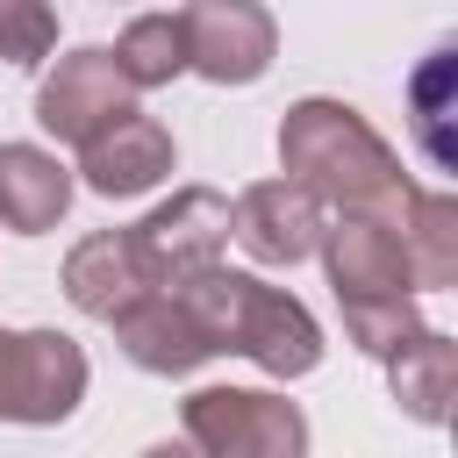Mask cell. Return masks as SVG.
<instances>
[{
	"label": "cell",
	"instance_id": "1",
	"mask_svg": "<svg viewBox=\"0 0 458 458\" xmlns=\"http://www.w3.org/2000/svg\"><path fill=\"white\" fill-rule=\"evenodd\" d=\"M279 179H293L322 215H379L401 222L415 200V179L401 172V150L329 93H308L279 114Z\"/></svg>",
	"mask_w": 458,
	"mask_h": 458
},
{
	"label": "cell",
	"instance_id": "2",
	"mask_svg": "<svg viewBox=\"0 0 458 458\" xmlns=\"http://www.w3.org/2000/svg\"><path fill=\"white\" fill-rule=\"evenodd\" d=\"M222 351L250 358L265 379H308L322 365V322L301 293L222 265Z\"/></svg>",
	"mask_w": 458,
	"mask_h": 458
},
{
	"label": "cell",
	"instance_id": "3",
	"mask_svg": "<svg viewBox=\"0 0 458 458\" xmlns=\"http://www.w3.org/2000/svg\"><path fill=\"white\" fill-rule=\"evenodd\" d=\"M179 422L200 458H308V415L272 386H193Z\"/></svg>",
	"mask_w": 458,
	"mask_h": 458
},
{
	"label": "cell",
	"instance_id": "4",
	"mask_svg": "<svg viewBox=\"0 0 458 458\" xmlns=\"http://www.w3.org/2000/svg\"><path fill=\"white\" fill-rule=\"evenodd\" d=\"M129 250H136L150 293L186 286V279L222 265V250H229V200L215 186H179L143 222H129Z\"/></svg>",
	"mask_w": 458,
	"mask_h": 458
},
{
	"label": "cell",
	"instance_id": "5",
	"mask_svg": "<svg viewBox=\"0 0 458 458\" xmlns=\"http://www.w3.org/2000/svg\"><path fill=\"white\" fill-rule=\"evenodd\" d=\"M186 21V72L208 86H258L279 57V21L258 0H193L179 7Z\"/></svg>",
	"mask_w": 458,
	"mask_h": 458
},
{
	"label": "cell",
	"instance_id": "6",
	"mask_svg": "<svg viewBox=\"0 0 458 458\" xmlns=\"http://www.w3.org/2000/svg\"><path fill=\"white\" fill-rule=\"evenodd\" d=\"M122 114H136V93H129V79L114 72V57L100 50V43H79V50H64L50 72H43V86H36V122H43V136H57V143H93L107 122H122Z\"/></svg>",
	"mask_w": 458,
	"mask_h": 458
},
{
	"label": "cell",
	"instance_id": "7",
	"mask_svg": "<svg viewBox=\"0 0 458 458\" xmlns=\"http://www.w3.org/2000/svg\"><path fill=\"white\" fill-rule=\"evenodd\" d=\"M107 329H114L122 358H129L136 372H150V379H186V372H200L208 358H222L186 286L143 293V301H136V308H122Z\"/></svg>",
	"mask_w": 458,
	"mask_h": 458
},
{
	"label": "cell",
	"instance_id": "8",
	"mask_svg": "<svg viewBox=\"0 0 458 458\" xmlns=\"http://www.w3.org/2000/svg\"><path fill=\"white\" fill-rule=\"evenodd\" d=\"M315 258H322L336 301H415L401 236H394V222H379V215H329Z\"/></svg>",
	"mask_w": 458,
	"mask_h": 458
},
{
	"label": "cell",
	"instance_id": "9",
	"mask_svg": "<svg viewBox=\"0 0 458 458\" xmlns=\"http://www.w3.org/2000/svg\"><path fill=\"white\" fill-rule=\"evenodd\" d=\"M179 172V143L157 114H122L107 122L93 143H79V186H93L100 200H136L150 186H165Z\"/></svg>",
	"mask_w": 458,
	"mask_h": 458
},
{
	"label": "cell",
	"instance_id": "10",
	"mask_svg": "<svg viewBox=\"0 0 458 458\" xmlns=\"http://www.w3.org/2000/svg\"><path fill=\"white\" fill-rule=\"evenodd\" d=\"M86 351L64 336V329H21L14 336V415L7 422H29V429H57L79 415L86 401Z\"/></svg>",
	"mask_w": 458,
	"mask_h": 458
},
{
	"label": "cell",
	"instance_id": "11",
	"mask_svg": "<svg viewBox=\"0 0 458 458\" xmlns=\"http://www.w3.org/2000/svg\"><path fill=\"white\" fill-rule=\"evenodd\" d=\"M322 222H329V215H322L293 179H258V186H243V193L229 200V236H236L258 265H301V258H315Z\"/></svg>",
	"mask_w": 458,
	"mask_h": 458
},
{
	"label": "cell",
	"instance_id": "12",
	"mask_svg": "<svg viewBox=\"0 0 458 458\" xmlns=\"http://www.w3.org/2000/svg\"><path fill=\"white\" fill-rule=\"evenodd\" d=\"M79 179L57 150L43 143H0V229L14 236H50L72 208Z\"/></svg>",
	"mask_w": 458,
	"mask_h": 458
},
{
	"label": "cell",
	"instance_id": "13",
	"mask_svg": "<svg viewBox=\"0 0 458 458\" xmlns=\"http://www.w3.org/2000/svg\"><path fill=\"white\" fill-rule=\"evenodd\" d=\"M64 301L79 308V315H93V322H114L122 308H136L150 286H143V265H136V250H129V229H93V236H79L72 250H64Z\"/></svg>",
	"mask_w": 458,
	"mask_h": 458
},
{
	"label": "cell",
	"instance_id": "14",
	"mask_svg": "<svg viewBox=\"0 0 458 458\" xmlns=\"http://www.w3.org/2000/svg\"><path fill=\"white\" fill-rule=\"evenodd\" d=\"M386 394L408 422L422 429H444L451 422V394H458V336L444 329H422L408 351L386 358Z\"/></svg>",
	"mask_w": 458,
	"mask_h": 458
},
{
	"label": "cell",
	"instance_id": "15",
	"mask_svg": "<svg viewBox=\"0 0 458 458\" xmlns=\"http://www.w3.org/2000/svg\"><path fill=\"white\" fill-rule=\"evenodd\" d=\"M394 236H401V258H408L415 293H444V286H458V200H451V193L415 186V200L401 208Z\"/></svg>",
	"mask_w": 458,
	"mask_h": 458
},
{
	"label": "cell",
	"instance_id": "16",
	"mask_svg": "<svg viewBox=\"0 0 458 458\" xmlns=\"http://www.w3.org/2000/svg\"><path fill=\"white\" fill-rule=\"evenodd\" d=\"M114 72L129 79V93H150V86H172L179 72H186V21L179 14H136V21H122V36H114Z\"/></svg>",
	"mask_w": 458,
	"mask_h": 458
},
{
	"label": "cell",
	"instance_id": "17",
	"mask_svg": "<svg viewBox=\"0 0 458 458\" xmlns=\"http://www.w3.org/2000/svg\"><path fill=\"white\" fill-rule=\"evenodd\" d=\"M451 93H458V43H437L429 64H422L415 86H408V100H415V136H422V150H429L437 172H451V136H444V122H451Z\"/></svg>",
	"mask_w": 458,
	"mask_h": 458
},
{
	"label": "cell",
	"instance_id": "18",
	"mask_svg": "<svg viewBox=\"0 0 458 458\" xmlns=\"http://www.w3.org/2000/svg\"><path fill=\"white\" fill-rule=\"evenodd\" d=\"M336 315H344V344L365 351V358H379V365L429 329L415 301H336Z\"/></svg>",
	"mask_w": 458,
	"mask_h": 458
},
{
	"label": "cell",
	"instance_id": "19",
	"mask_svg": "<svg viewBox=\"0 0 458 458\" xmlns=\"http://www.w3.org/2000/svg\"><path fill=\"white\" fill-rule=\"evenodd\" d=\"M57 50V7L43 0H0V57L14 72H36Z\"/></svg>",
	"mask_w": 458,
	"mask_h": 458
},
{
	"label": "cell",
	"instance_id": "20",
	"mask_svg": "<svg viewBox=\"0 0 458 458\" xmlns=\"http://www.w3.org/2000/svg\"><path fill=\"white\" fill-rule=\"evenodd\" d=\"M14 336L21 329H0V422L14 415Z\"/></svg>",
	"mask_w": 458,
	"mask_h": 458
},
{
	"label": "cell",
	"instance_id": "21",
	"mask_svg": "<svg viewBox=\"0 0 458 458\" xmlns=\"http://www.w3.org/2000/svg\"><path fill=\"white\" fill-rule=\"evenodd\" d=\"M136 458H200V451H193V444H186V437H165V444H143V451H136Z\"/></svg>",
	"mask_w": 458,
	"mask_h": 458
}]
</instances>
